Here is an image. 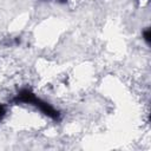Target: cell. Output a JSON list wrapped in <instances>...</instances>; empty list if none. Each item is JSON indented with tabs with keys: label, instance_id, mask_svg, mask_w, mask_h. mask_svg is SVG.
Segmentation results:
<instances>
[{
	"label": "cell",
	"instance_id": "3",
	"mask_svg": "<svg viewBox=\"0 0 151 151\" xmlns=\"http://www.w3.org/2000/svg\"><path fill=\"white\" fill-rule=\"evenodd\" d=\"M6 113H7V109H6V105H4V104H1V103H0V122H1V120L5 118Z\"/></svg>",
	"mask_w": 151,
	"mask_h": 151
},
{
	"label": "cell",
	"instance_id": "2",
	"mask_svg": "<svg viewBox=\"0 0 151 151\" xmlns=\"http://www.w3.org/2000/svg\"><path fill=\"white\" fill-rule=\"evenodd\" d=\"M142 37H143V40L146 42V45H150V42H151V31H150V28H145L142 33Z\"/></svg>",
	"mask_w": 151,
	"mask_h": 151
},
{
	"label": "cell",
	"instance_id": "1",
	"mask_svg": "<svg viewBox=\"0 0 151 151\" xmlns=\"http://www.w3.org/2000/svg\"><path fill=\"white\" fill-rule=\"evenodd\" d=\"M13 101L15 104H29V105H33L35 106L37 109H39V111L41 113H44L45 116L50 117L52 120L54 122H59L61 119V116H60V112L58 110H55L51 104H48L47 101L40 99L39 97H37L31 90L28 88H22L18 92V94L15 96V98L13 99Z\"/></svg>",
	"mask_w": 151,
	"mask_h": 151
}]
</instances>
